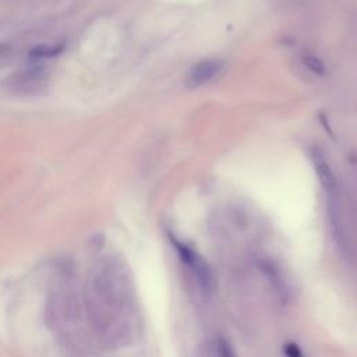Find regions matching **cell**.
I'll use <instances>...</instances> for the list:
<instances>
[{
  "instance_id": "cell-3",
  "label": "cell",
  "mask_w": 357,
  "mask_h": 357,
  "mask_svg": "<svg viewBox=\"0 0 357 357\" xmlns=\"http://www.w3.org/2000/svg\"><path fill=\"white\" fill-rule=\"evenodd\" d=\"M174 247L180 255L181 261L190 268V271L194 273V276L197 278V280L202 286V289L211 290L213 286V276H212V272H211L208 264L202 259V257L198 255L197 251H194L187 244H183L176 240H174Z\"/></svg>"
},
{
  "instance_id": "cell-10",
  "label": "cell",
  "mask_w": 357,
  "mask_h": 357,
  "mask_svg": "<svg viewBox=\"0 0 357 357\" xmlns=\"http://www.w3.org/2000/svg\"><path fill=\"white\" fill-rule=\"evenodd\" d=\"M7 52H8V46L4 45V43H0V56L4 54V53H7Z\"/></svg>"
},
{
  "instance_id": "cell-1",
  "label": "cell",
  "mask_w": 357,
  "mask_h": 357,
  "mask_svg": "<svg viewBox=\"0 0 357 357\" xmlns=\"http://www.w3.org/2000/svg\"><path fill=\"white\" fill-rule=\"evenodd\" d=\"M82 301L91 335L103 347H120L128 340L132 290L123 262L105 257L93 264L82 287Z\"/></svg>"
},
{
  "instance_id": "cell-6",
  "label": "cell",
  "mask_w": 357,
  "mask_h": 357,
  "mask_svg": "<svg viewBox=\"0 0 357 357\" xmlns=\"http://www.w3.org/2000/svg\"><path fill=\"white\" fill-rule=\"evenodd\" d=\"M63 50V46H39L31 50L29 56L36 59V60H42V59H50L56 54H59Z\"/></svg>"
},
{
  "instance_id": "cell-8",
  "label": "cell",
  "mask_w": 357,
  "mask_h": 357,
  "mask_svg": "<svg viewBox=\"0 0 357 357\" xmlns=\"http://www.w3.org/2000/svg\"><path fill=\"white\" fill-rule=\"evenodd\" d=\"M317 172H318V176H319L321 181L324 183V185H328L332 180V174H331L329 167L321 159H317Z\"/></svg>"
},
{
  "instance_id": "cell-4",
  "label": "cell",
  "mask_w": 357,
  "mask_h": 357,
  "mask_svg": "<svg viewBox=\"0 0 357 357\" xmlns=\"http://www.w3.org/2000/svg\"><path fill=\"white\" fill-rule=\"evenodd\" d=\"M46 82V70L42 67H28L17 71L8 78V86L17 93H32Z\"/></svg>"
},
{
  "instance_id": "cell-5",
  "label": "cell",
  "mask_w": 357,
  "mask_h": 357,
  "mask_svg": "<svg viewBox=\"0 0 357 357\" xmlns=\"http://www.w3.org/2000/svg\"><path fill=\"white\" fill-rule=\"evenodd\" d=\"M220 70V63L218 60H204L195 64L187 75V84L190 86H199L211 81Z\"/></svg>"
},
{
  "instance_id": "cell-9",
  "label": "cell",
  "mask_w": 357,
  "mask_h": 357,
  "mask_svg": "<svg viewBox=\"0 0 357 357\" xmlns=\"http://www.w3.org/2000/svg\"><path fill=\"white\" fill-rule=\"evenodd\" d=\"M283 354L286 357H304L298 344L293 342H287L286 344H283Z\"/></svg>"
},
{
  "instance_id": "cell-7",
  "label": "cell",
  "mask_w": 357,
  "mask_h": 357,
  "mask_svg": "<svg viewBox=\"0 0 357 357\" xmlns=\"http://www.w3.org/2000/svg\"><path fill=\"white\" fill-rule=\"evenodd\" d=\"M216 351L219 357H237L231 344L225 337H219L216 342Z\"/></svg>"
},
{
  "instance_id": "cell-2",
  "label": "cell",
  "mask_w": 357,
  "mask_h": 357,
  "mask_svg": "<svg viewBox=\"0 0 357 357\" xmlns=\"http://www.w3.org/2000/svg\"><path fill=\"white\" fill-rule=\"evenodd\" d=\"M46 312L49 325L53 328L54 333H57L68 347L78 350L86 339L85 325L88 326V322L82 291H79L75 283L73 268L64 265L56 269L47 296Z\"/></svg>"
}]
</instances>
